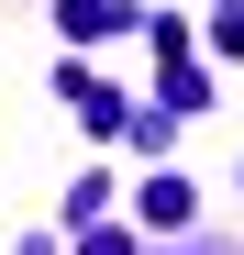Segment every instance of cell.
<instances>
[{
	"instance_id": "6da1fadb",
	"label": "cell",
	"mask_w": 244,
	"mask_h": 255,
	"mask_svg": "<svg viewBox=\"0 0 244 255\" xmlns=\"http://www.w3.org/2000/svg\"><path fill=\"white\" fill-rule=\"evenodd\" d=\"M144 222H189V189L178 178H144Z\"/></svg>"
},
{
	"instance_id": "7a4b0ae2",
	"label": "cell",
	"mask_w": 244,
	"mask_h": 255,
	"mask_svg": "<svg viewBox=\"0 0 244 255\" xmlns=\"http://www.w3.org/2000/svg\"><path fill=\"white\" fill-rule=\"evenodd\" d=\"M78 255H133V233H89V244H78Z\"/></svg>"
},
{
	"instance_id": "3957f363",
	"label": "cell",
	"mask_w": 244,
	"mask_h": 255,
	"mask_svg": "<svg viewBox=\"0 0 244 255\" xmlns=\"http://www.w3.org/2000/svg\"><path fill=\"white\" fill-rule=\"evenodd\" d=\"M222 45H233V56H244V11H222Z\"/></svg>"
},
{
	"instance_id": "277c9868",
	"label": "cell",
	"mask_w": 244,
	"mask_h": 255,
	"mask_svg": "<svg viewBox=\"0 0 244 255\" xmlns=\"http://www.w3.org/2000/svg\"><path fill=\"white\" fill-rule=\"evenodd\" d=\"M178 255H233V244H211V233H200V244H178Z\"/></svg>"
}]
</instances>
